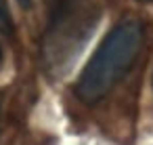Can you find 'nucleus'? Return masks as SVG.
<instances>
[{
  "instance_id": "obj_3",
  "label": "nucleus",
  "mask_w": 153,
  "mask_h": 145,
  "mask_svg": "<svg viewBox=\"0 0 153 145\" xmlns=\"http://www.w3.org/2000/svg\"><path fill=\"white\" fill-rule=\"evenodd\" d=\"M13 21H11V11L7 7V0H0V30H11Z\"/></svg>"
},
{
  "instance_id": "obj_4",
  "label": "nucleus",
  "mask_w": 153,
  "mask_h": 145,
  "mask_svg": "<svg viewBox=\"0 0 153 145\" xmlns=\"http://www.w3.org/2000/svg\"><path fill=\"white\" fill-rule=\"evenodd\" d=\"M19 2H21V4H25V7H27V4H30V2H32V0H19Z\"/></svg>"
},
{
  "instance_id": "obj_2",
  "label": "nucleus",
  "mask_w": 153,
  "mask_h": 145,
  "mask_svg": "<svg viewBox=\"0 0 153 145\" xmlns=\"http://www.w3.org/2000/svg\"><path fill=\"white\" fill-rule=\"evenodd\" d=\"M99 21L92 0H48V17L42 40L44 61L53 72L74 63Z\"/></svg>"
},
{
  "instance_id": "obj_5",
  "label": "nucleus",
  "mask_w": 153,
  "mask_h": 145,
  "mask_svg": "<svg viewBox=\"0 0 153 145\" xmlns=\"http://www.w3.org/2000/svg\"><path fill=\"white\" fill-rule=\"evenodd\" d=\"M0 61H2V49H0Z\"/></svg>"
},
{
  "instance_id": "obj_1",
  "label": "nucleus",
  "mask_w": 153,
  "mask_h": 145,
  "mask_svg": "<svg viewBox=\"0 0 153 145\" xmlns=\"http://www.w3.org/2000/svg\"><path fill=\"white\" fill-rule=\"evenodd\" d=\"M143 42L145 28L140 21L117 23L82 70L76 84V95L86 103L103 99L130 72L143 51Z\"/></svg>"
}]
</instances>
